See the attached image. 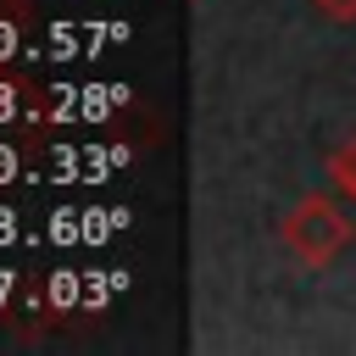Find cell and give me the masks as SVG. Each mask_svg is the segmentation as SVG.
I'll use <instances>...</instances> for the list:
<instances>
[{
    "label": "cell",
    "instance_id": "cell-3",
    "mask_svg": "<svg viewBox=\"0 0 356 356\" xmlns=\"http://www.w3.org/2000/svg\"><path fill=\"white\" fill-rule=\"evenodd\" d=\"M323 17H334V22H356V0H312Z\"/></svg>",
    "mask_w": 356,
    "mask_h": 356
},
{
    "label": "cell",
    "instance_id": "cell-1",
    "mask_svg": "<svg viewBox=\"0 0 356 356\" xmlns=\"http://www.w3.org/2000/svg\"><path fill=\"white\" fill-rule=\"evenodd\" d=\"M278 234H284V245H289L300 261L328 267V261L345 250V239H350V217H345L328 195H300V200L284 211Z\"/></svg>",
    "mask_w": 356,
    "mask_h": 356
},
{
    "label": "cell",
    "instance_id": "cell-2",
    "mask_svg": "<svg viewBox=\"0 0 356 356\" xmlns=\"http://www.w3.org/2000/svg\"><path fill=\"white\" fill-rule=\"evenodd\" d=\"M328 172H334V184H339V195H350L356 200V134L334 150V161H328Z\"/></svg>",
    "mask_w": 356,
    "mask_h": 356
}]
</instances>
